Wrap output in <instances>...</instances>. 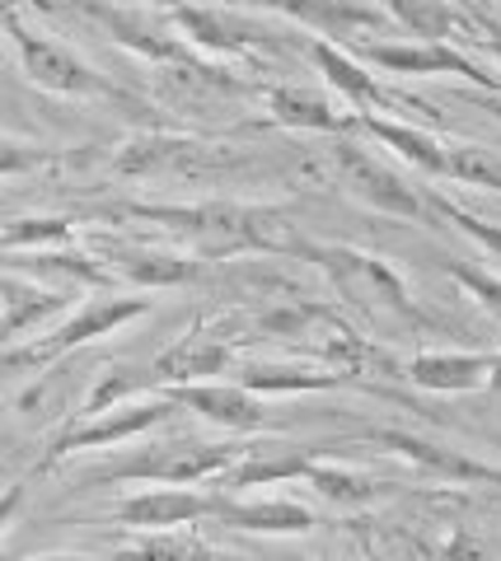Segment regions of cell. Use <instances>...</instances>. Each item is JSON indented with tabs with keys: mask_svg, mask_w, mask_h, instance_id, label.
Instances as JSON below:
<instances>
[{
	"mask_svg": "<svg viewBox=\"0 0 501 561\" xmlns=\"http://www.w3.org/2000/svg\"><path fill=\"white\" fill-rule=\"evenodd\" d=\"M146 313H150L146 295H90V300L76 305L52 332H43V337L29 342L33 365H38V370H47V365L66 360L71 351L90 346V342H99V337H113L117 328H127L132 319H146Z\"/></svg>",
	"mask_w": 501,
	"mask_h": 561,
	"instance_id": "cell-9",
	"label": "cell"
},
{
	"mask_svg": "<svg viewBox=\"0 0 501 561\" xmlns=\"http://www.w3.org/2000/svg\"><path fill=\"white\" fill-rule=\"evenodd\" d=\"M305 482L315 486L323 501L348 505V511H361V505H375V501L389 491V482L371 478V472H356V468H342V463H328V459H315V463H309Z\"/></svg>",
	"mask_w": 501,
	"mask_h": 561,
	"instance_id": "cell-27",
	"label": "cell"
},
{
	"mask_svg": "<svg viewBox=\"0 0 501 561\" xmlns=\"http://www.w3.org/2000/svg\"><path fill=\"white\" fill-rule=\"evenodd\" d=\"M61 154L47 150V146H33V140H14V136H0V179H14V173H33L43 164H57Z\"/></svg>",
	"mask_w": 501,
	"mask_h": 561,
	"instance_id": "cell-32",
	"label": "cell"
},
{
	"mask_svg": "<svg viewBox=\"0 0 501 561\" xmlns=\"http://www.w3.org/2000/svg\"><path fill=\"white\" fill-rule=\"evenodd\" d=\"M123 561H226V557H220L212 542H206L193 524H187V529L136 534L123 548Z\"/></svg>",
	"mask_w": 501,
	"mask_h": 561,
	"instance_id": "cell-28",
	"label": "cell"
},
{
	"mask_svg": "<svg viewBox=\"0 0 501 561\" xmlns=\"http://www.w3.org/2000/svg\"><path fill=\"white\" fill-rule=\"evenodd\" d=\"M24 561H123V552H117V557H94V552H38V557H24Z\"/></svg>",
	"mask_w": 501,
	"mask_h": 561,
	"instance_id": "cell-36",
	"label": "cell"
},
{
	"mask_svg": "<svg viewBox=\"0 0 501 561\" xmlns=\"http://www.w3.org/2000/svg\"><path fill=\"white\" fill-rule=\"evenodd\" d=\"M296 257L315 262L323 280L333 286V295L348 305L361 323H379V328H408V332H436L441 319L412 300L408 280L389 267L385 257L348 249V243H319V239H300Z\"/></svg>",
	"mask_w": 501,
	"mask_h": 561,
	"instance_id": "cell-2",
	"label": "cell"
},
{
	"mask_svg": "<svg viewBox=\"0 0 501 561\" xmlns=\"http://www.w3.org/2000/svg\"><path fill=\"white\" fill-rule=\"evenodd\" d=\"M76 239V220L66 216H29L0 230V249H66Z\"/></svg>",
	"mask_w": 501,
	"mask_h": 561,
	"instance_id": "cell-30",
	"label": "cell"
},
{
	"mask_svg": "<svg viewBox=\"0 0 501 561\" xmlns=\"http://www.w3.org/2000/svg\"><path fill=\"white\" fill-rule=\"evenodd\" d=\"M375 10L385 14L389 24L408 28L418 43H445V38H455V33L459 38L464 33H474V20H464L459 10L441 5V0H375Z\"/></svg>",
	"mask_w": 501,
	"mask_h": 561,
	"instance_id": "cell-25",
	"label": "cell"
},
{
	"mask_svg": "<svg viewBox=\"0 0 501 561\" xmlns=\"http://www.w3.org/2000/svg\"><path fill=\"white\" fill-rule=\"evenodd\" d=\"M474 33H478V43H482V47H492V51H497V61H501V24L482 14V20H474Z\"/></svg>",
	"mask_w": 501,
	"mask_h": 561,
	"instance_id": "cell-35",
	"label": "cell"
},
{
	"mask_svg": "<svg viewBox=\"0 0 501 561\" xmlns=\"http://www.w3.org/2000/svg\"><path fill=\"white\" fill-rule=\"evenodd\" d=\"M348 370H315V365H267V360H244L235 365V383H244L249 393H319L338 389Z\"/></svg>",
	"mask_w": 501,
	"mask_h": 561,
	"instance_id": "cell-26",
	"label": "cell"
},
{
	"mask_svg": "<svg viewBox=\"0 0 501 561\" xmlns=\"http://www.w3.org/2000/svg\"><path fill=\"white\" fill-rule=\"evenodd\" d=\"M328 160H333L342 187L352 192L356 202H366L371 210L379 216H394V220H426L431 206H426V192L399 173L389 160H379L375 150L356 146L352 136H338L333 150H328Z\"/></svg>",
	"mask_w": 501,
	"mask_h": 561,
	"instance_id": "cell-5",
	"label": "cell"
},
{
	"mask_svg": "<svg viewBox=\"0 0 501 561\" xmlns=\"http://www.w3.org/2000/svg\"><path fill=\"white\" fill-rule=\"evenodd\" d=\"M497 351H418L403 375L426 393H478L492 383Z\"/></svg>",
	"mask_w": 501,
	"mask_h": 561,
	"instance_id": "cell-18",
	"label": "cell"
},
{
	"mask_svg": "<svg viewBox=\"0 0 501 561\" xmlns=\"http://www.w3.org/2000/svg\"><path fill=\"white\" fill-rule=\"evenodd\" d=\"M103 216L113 220H146L193 249V257H235V253H296L300 230L282 206L267 202H235V197H202V202H117Z\"/></svg>",
	"mask_w": 501,
	"mask_h": 561,
	"instance_id": "cell-1",
	"label": "cell"
},
{
	"mask_svg": "<svg viewBox=\"0 0 501 561\" xmlns=\"http://www.w3.org/2000/svg\"><path fill=\"white\" fill-rule=\"evenodd\" d=\"M216 491H193V486H150L136 496L117 501L113 519L132 534H155V529H187L197 519H216Z\"/></svg>",
	"mask_w": 501,
	"mask_h": 561,
	"instance_id": "cell-14",
	"label": "cell"
},
{
	"mask_svg": "<svg viewBox=\"0 0 501 561\" xmlns=\"http://www.w3.org/2000/svg\"><path fill=\"white\" fill-rule=\"evenodd\" d=\"M230 370H235V346L226 337H216L212 328H193L169 351L155 356L150 379H155V389H160V383L164 389H179V383H212Z\"/></svg>",
	"mask_w": 501,
	"mask_h": 561,
	"instance_id": "cell-17",
	"label": "cell"
},
{
	"mask_svg": "<svg viewBox=\"0 0 501 561\" xmlns=\"http://www.w3.org/2000/svg\"><path fill=\"white\" fill-rule=\"evenodd\" d=\"M10 38H14V51H20L24 76L38 84V90L61 94V99H127L99 66L84 61L76 47L47 38V33H33L24 20L10 24Z\"/></svg>",
	"mask_w": 501,
	"mask_h": 561,
	"instance_id": "cell-7",
	"label": "cell"
},
{
	"mask_svg": "<svg viewBox=\"0 0 501 561\" xmlns=\"http://www.w3.org/2000/svg\"><path fill=\"white\" fill-rule=\"evenodd\" d=\"M14 20H20V5H14V0H0V28H10Z\"/></svg>",
	"mask_w": 501,
	"mask_h": 561,
	"instance_id": "cell-37",
	"label": "cell"
},
{
	"mask_svg": "<svg viewBox=\"0 0 501 561\" xmlns=\"http://www.w3.org/2000/svg\"><path fill=\"white\" fill-rule=\"evenodd\" d=\"M352 51L366 66H379V70H389V76H408V80H426V76H459V80H469L478 84V90H488L492 99H501V80L488 76L474 57H464L459 47L451 43H371V38H361L352 43Z\"/></svg>",
	"mask_w": 501,
	"mask_h": 561,
	"instance_id": "cell-10",
	"label": "cell"
},
{
	"mask_svg": "<svg viewBox=\"0 0 501 561\" xmlns=\"http://www.w3.org/2000/svg\"><path fill=\"white\" fill-rule=\"evenodd\" d=\"M441 561H501L497 557V548L482 534H474V529H455L451 538L441 542Z\"/></svg>",
	"mask_w": 501,
	"mask_h": 561,
	"instance_id": "cell-33",
	"label": "cell"
},
{
	"mask_svg": "<svg viewBox=\"0 0 501 561\" xmlns=\"http://www.w3.org/2000/svg\"><path fill=\"white\" fill-rule=\"evenodd\" d=\"M408 561H441V557H431L426 548H408Z\"/></svg>",
	"mask_w": 501,
	"mask_h": 561,
	"instance_id": "cell-38",
	"label": "cell"
},
{
	"mask_svg": "<svg viewBox=\"0 0 501 561\" xmlns=\"http://www.w3.org/2000/svg\"><path fill=\"white\" fill-rule=\"evenodd\" d=\"M305 51H309V61H315V70L323 76V84L333 94L348 99L352 113H379V117H389L394 108H422V113H431L426 103H412V99L389 94L385 84H379L371 70H366V61H361L356 51H348V47H338V43H328V38H309Z\"/></svg>",
	"mask_w": 501,
	"mask_h": 561,
	"instance_id": "cell-12",
	"label": "cell"
},
{
	"mask_svg": "<svg viewBox=\"0 0 501 561\" xmlns=\"http://www.w3.org/2000/svg\"><path fill=\"white\" fill-rule=\"evenodd\" d=\"M169 24L193 51H212V57H253V51H272L276 33L263 28L249 14H235L226 5H174Z\"/></svg>",
	"mask_w": 501,
	"mask_h": 561,
	"instance_id": "cell-11",
	"label": "cell"
},
{
	"mask_svg": "<svg viewBox=\"0 0 501 561\" xmlns=\"http://www.w3.org/2000/svg\"><path fill=\"white\" fill-rule=\"evenodd\" d=\"M174 412H179L174 398L160 389V393L127 398V402H117V408H103L94 416H80L47 445L43 468H57L61 459H76V454H90V449H113V445L141 440V435H150L155 426H164Z\"/></svg>",
	"mask_w": 501,
	"mask_h": 561,
	"instance_id": "cell-6",
	"label": "cell"
},
{
	"mask_svg": "<svg viewBox=\"0 0 501 561\" xmlns=\"http://www.w3.org/2000/svg\"><path fill=\"white\" fill-rule=\"evenodd\" d=\"M333 440H319V445H244L239 463L230 472L216 478L220 496H244L253 486H276V482H300L309 463L323 459Z\"/></svg>",
	"mask_w": 501,
	"mask_h": 561,
	"instance_id": "cell-16",
	"label": "cell"
},
{
	"mask_svg": "<svg viewBox=\"0 0 501 561\" xmlns=\"http://www.w3.org/2000/svg\"><path fill=\"white\" fill-rule=\"evenodd\" d=\"M441 272L451 276L455 286L469 295V300L501 328V272H488V267H478V262H469V257H451V253H441Z\"/></svg>",
	"mask_w": 501,
	"mask_h": 561,
	"instance_id": "cell-29",
	"label": "cell"
},
{
	"mask_svg": "<svg viewBox=\"0 0 501 561\" xmlns=\"http://www.w3.org/2000/svg\"><path fill=\"white\" fill-rule=\"evenodd\" d=\"M244 445L239 440H193V435H169L141 449H127L117 459L99 463L84 472L90 486H109V482H160V486H197V482H216L220 472H230L239 463Z\"/></svg>",
	"mask_w": 501,
	"mask_h": 561,
	"instance_id": "cell-3",
	"label": "cell"
},
{
	"mask_svg": "<svg viewBox=\"0 0 501 561\" xmlns=\"http://www.w3.org/2000/svg\"><path fill=\"white\" fill-rule=\"evenodd\" d=\"M80 14H90V20L109 33L117 47L136 51L141 61H155V66H174L183 76L193 80H206V84H220V90H244L239 80L220 76L216 66L202 61V51H193L183 38H174L160 20H150V14H136V10H123V5H109V0H76Z\"/></svg>",
	"mask_w": 501,
	"mask_h": 561,
	"instance_id": "cell-4",
	"label": "cell"
},
{
	"mask_svg": "<svg viewBox=\"0 0 501 561\" xmlns=\"http://www.w3.org/2000/svg\"><path fill=\"white\" fill-rule=\"evenodd\" d=\"M426 206H431V216H441V220H451L459 234H469L482 253H492L497 262H501V225H492V220H482V216H474V210H464V206H455L445 192H426Z\"/></svg>",
	"mask_w": 501,
	"mask_h": 561,
	"instance_id": "cell-31",
	"label": "cell"
},
{
	"mask_svg": "<svg viewBox=\"0 0 501 561\" xmlns=\"http://www.w3.org/2000/svg\"><path fill=\"white\" fill-rule=\"evenodd\" d=\"M356 127L371 131L379 146L394 150L408 169H418L422 179H436V183H451V140L431 136L412 122H399V117H379V113H356Z\"/></svg>",
	"mask_w": 501,
	"mask_h": 561,
	"instance_id": "cell-20",
	"label": "cell"
},
{
	"mask_svg": "<svg viewBox=\"0 0 501 561\" xmlns=\"http://www.w3.org/2000/svg\"><path fill=\"white\" fill-rule=\"evenodd\" d=\"M61 309H66L61 290L38 286V280H20V276H0V346H14L29 332H38Z\"/></svg>",
	"mask_w": 501,
	"mask_h": 561,
	"instance_id": "cell-24",
	"label": "cell"
},
{
	"mask_svg": "<svg viewBox=\"0 0 501 561\" xmlns=\"http://www.w3.org/2000/svg\"><path fill=\"white\" fill-rule=\"evenodd\" d=\"M90 243H94V257L113 272V280H127L136 290H169L202 276V257L193 253H164V249H146V243L109 239V234H99Z\"/></svg>",
	"mask_w": 501,
	"mask_h": 561,
	"instance_id": "cell-13",
	"label": "cell"
},
{
	"mask_svg": "<svg viewBox=\"0 0 501 561\" xmlns=\"http://www.w3.org/2000/svg\"><path fill=\"white\" fill-rule=\"evenodd\" d=\"M263 5L282 10L286 20L305 24L315 38H348L361 43V33H375V28H389V20L379 14L375 5H366V0H263Z\"/></svg>",
	"mask_w": 501,
	"mask_h": 561,
	"instance_id": "cell-19",
	"label": "cell"
},
{
	"mask_svg": "<svg viewBox=\"0 0 501 561\" xmlns=\"http://www.w3.org/2000/svg\"><path fill=\"white\" fill-rule=\"evenodd\" d=\"M174 398V408L193 412L202 421H212V426L230 431V435H263L272 426L267 408L258 402V393H249L244 383H179V389H164Z\"/></svg>",
	"mask_w": 501,
	"mask_h": 561,
	"instance_id": "cell-15",
	"label": "cell"
},
{
	"mask_svg": "<svg viewBox=\"0 0 501 561\" xmlns=\"http://www.w3.org/2000/svg\"><path fill=\"white\" fill-rule=\"evenodd\" d=\"M492 393H501V351H497V370H492V383H488Z\"/></svg>",
	"mask_w": 501,
	"mask_h": 561,
	"instance_id": "cell-39",
	"label": "cell"
},
{
	"mask_svg": "<svg viewBox=\"0 0 501 561\" xmlns=\"http://www.w3.org/2000/svg\"><path fill=\"white\" fill-rule=\"evenodd\" d=\"M117 173L127 179H183V183H220L239 169L230 150L202 146L183 136H136L132 146L117 150Z\"/></svg>",
	"mask_w": 501,
	"mask_h": 561,
	"instance_id": "cell-8",
	"label": "cell"
},
{
	"mask_svg": "<svg viewBox=\"0 0 501 561\" xmlns=\"http://www.w3.org/2000/svg\"><path fill=\"white\" fill-rule=\"evenodd\" d=\"M220 496V491H216ZM216 519L226 529L239 534H276V538H291V534H309L319 524V515L300 501H286V496H263V501H239V496H220L216 501Z\"/></svg>",
	"mask_w": 501,
	"mask_h": 561,
	"instance_id": "cell-22",
	"label": "cell"
},
{
	"mask_svg": "<svg viewBox=\"0 0 501 561\" xmlns=\"http://www.w3.org/2000/svg\"><path fill=\"white\" fill-rule=\"evenodd\" d=\"M366 445H379V449H389V454H403L408 463H418V468L431 472V478H445V482H497L501 478L492 463H478L464 449H445V445L422 440V435H412V431H371Z\"/></svg>",
	"mask_w": 501,
	"mask_h": 561,
	"instance_id": "cell-21",
	"label": "cell"
},
{
	"mask_svg": "<svg viewBox=\"0 0 501 561\" xmlns=\"http://www.w3.org/2000/svg\"><path fill=\"white\" fill-rule=\"evenodd\" d=\"M267 113H272L276 127H291V131L348 136L356 127V113H342L333 99L305 90V84H272L267 90Z\"/></svg>",
	"mask_w": 501,
	"mask_h": 561,
	"instance_id": "cell-23",
	"label": "cell"
},
{
	"mask_svg": "<svg viewBox=\"0 0 501 561\" xmlns=\"http://www.w3.org/2000/svg\"><path fill=\"white\" fill-rule=\"evenodd\" d=\"M20 505H24V482H14L10 491H0V538H5L14 515H20Z\"/></svg>",
	"mask_w": 501,
	"mask_h": 561,
	"instance_id": "cell-34",
	"label": "cell"
}]
</instances>
